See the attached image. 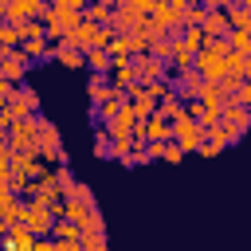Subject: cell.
<instances>
[{
	"instance_id": "6da1fadb",
	"label": "cell",
	"mask_w": 251,
	"mask_h": 251,
	"mask_svg": "<svg viewBox=\"0 0 251 251\" xmlns=\"http://www.w3.org/2000/svg\"><path fill=\"white\" fill-rule=\"evenodd\" d=\"M20 224H27L31 231H35V239H51V231H55V224H59V216L43 204V200H31V204H24V216H20Z\"/></svg>"
},
{
	"instance_id": "7a4b0ae2",
	"label": "cell",
	"mask_w": 251,
	"mask_h": 251,
	"mask_svg": "<svg viewBox=\"0 0 251 251\" xmlns=\"http://www.w3.org/2000/svg\"><path fill=\"white\" fill-rule=\"evenodd\" d=\"M35 153H39V161L51 165V169L67 165V153H63V145H59V126H55L51 118L43 122V133H39V141H35Z\"/></svg>"
},
{
	"instance_id": "3957f363",
	"label": "cell",
	"mask_w": 251,
	"mask_h": 251,
	"mask_svg": "<svg viewBox=\"0 0 251 251\" xmlns=\"http://www.w3.org/2000/svg\"><path fill=\"white\" fill-rule=\"evenodd\" d=\"M43 12H47L43 0H0V20H8V24L43 20Z\"/></svg>"
},
{
	"instance_id": "277c9868",
	"label": "cell",
	"mask_w": 251,
	"mask_h": 251,
	"mask_svg": "<svg viewBox=\"0 0 251 251\" xmlns=\"http://www.w3.org/2000/svg\"><path fill=\"white\" fill-rule=\"evenodd\" d=\"M173 141H176L184 153H200L204 141H208V129H204L200 122H192V118H180V122H173Z\"/></svg>"
},
{
	"instance_id": "5b68a950",
	"label": "cell",
	"mask_w": 251,
	"mask_h": 251,
	"mask_svg": "<svg viewBox=\"0 0 251 251\" xmlns=\"http://www.w3.org/2000/svg\"><path fill=\"white\" fill-rule=\"evenodd\" d=\"M27 67H31V59L24 55V47H0V78L20 82L27 75Z\"/></svg>"
},
{
	"instance_id": "8992f818",
	"label": "cell",
	"mask_w": 251,
	"mask_h": 251,
	"mask_svg": "<svg viewBox=\"0 0 251 251\" xmlns=\"http://www.w3.org/2000/svg\"><path fill=\"white\" fill-rule=\"evenodd\" d=\"M133 67H137V82H141V86L169 82V75H173V63H161V59H153V55H137Z\"/></svg>"
},
{
	"instance_id": "52a82bcc",
	"label": "cell",
	"mask_w": 251,
	"mask_h": 251,
	"mask_svg": "<svg viewBox=\"0 0 251 251\" xmlns=\"http://www.w3.org/2000/svg\"><path fill=\"white\" fill-rule=\"evenodd\" d=\"M8 110H12V118H16V122H27V118H35V114H39V94H35L31 86H20V98H16Z\"/></svg>"
},
{
	"instance_id": "ba28073f",
	"label": "cell",
	"mask_w": 251,
	"mask_h": 251,
	"mask_svg": "<svg viewBox=\"0 0 251 251\" xmlns=\"http://www.w3.org/2000/svg\"><path fill=\"white\" fill-rule=\"evenodd\" d=\"M224 126H227V133L239 141L247 129H251V110H243V106H235V102H227V110H224Z\"/></svg>"
},
{
	"instance_id": "9c48e42d",
	"label": "cell",
	"mask_w": 251,
	"mask_h": 251,
	"mask_svg": "<svg viewBox=\"0 0 251 251\" xmlns=\"http://www.w3.org/2000/svg\"><path fill=\"white\" fill-rule=\"evenodd\" d=\"M196 71H200L208 82H220V78L227 75V59H220V55H212V51H200V55H196Z\"/></svg>"
},
{
	"instance_id": "30bf717a",
	"label": "cell",
	"mask_w": 251,
	"mask_h": 251,
	"mask_svg": "<svg viewBox=\"0 0 251 251\" xmlns=\"http://www.w3.org/2000/svg\"><path fill=\"white\" fill-rule=\"evenodd\" d=\"M126 94H129V102H133V110H137V118H141V122H149V118L157 114V106H161V102H157V98H153L141 82H137L133 90H126Z\"/></svg>"
},
{
	"instance_id": "8fae6325",
	"label": "cell",
	"mask_w": 251,
	"mask_h": 251,
	"mask_svg": "<svg viewBox=\"0 0 251 251\" xmlns=\"http://www.w3.org/2000/svg\"><path fill=\"white\" fill-rule=\"evenodd\" d=\"M224 12H227L231 31H247V27H251V8H247L243 0H227V4H224Z\"/></svg>"
},
{
	"instance_id": "7c38bea8",
	"label": "cell",
	"mask_w": 251,
	"mask_h": 251,
	"mask_svg": "<svg viewBox=\"0 0 251 251\" xmlns=\"http://www.w3.org/2000/svg\"><path fill=\"white\" fill-rule=\"evenodd\" d=\"M86 67H90V75H114V55L106 47H90L86 51Z\"/></svg>"
},
{
	"instance_id": "4fadbf2b",
	"label": "cell",
	"mask_w": 251,
	"mask_h": 251,
	"mask_svg": "<svg viewBox=\"0 0 251 251\" xmlns=\"http://www.w3.org/2000/svg\"><path fill=\"white\" fill-rule=\"evenodd\" d=\"M110 82H114L118 90H133V86H137V67H133V59H129V63H114Z\"/></svg>"
},
{
	"instance_id": "5bb4252c",
	"label": "cell",
	"mask_w": 251,
	"mask_h": 251,
	"mask_svg": "<svg viewBox=\"0 0 251 251\" xmlns=\"http://www.w3.org/2000/svg\"><path fill=\"white\" fill-rule=\"evenodd\" d=\"M110 90H114V82H110V75H90V82H86V94H90V106H102V102L110 98Z\"/></svg>"
},
{
	"instance_id": "9a60e30c",
	"label": "cell",
	"mask_w": 251,
	"mask_h": 251,
	"mask_svg": "<svg viewBox=\"0 0 251 251\" xmlns=\"http://www.w3.org/2000/svg\"><path fill=\"white\" fill-rule=\"evenodd\" d=\"M51 59H59L63 67H86V55L78 47H71V43H55L51 47Z\"/></svg>"
},
{
	"instance_id": "2e32d148",
	"label": "cell",
	"mask_w": 251,
	"mask_h": 251,
	"mask_svg": "<svg viewBox=\"0 0 251 251\" xmlns=\"http://www.w3.org/2000/svg\"><path fill=\"white\" fill-rule=\"evenodd\" d=\"M51 47H55V43H51L47 35H39V39H27V43H24V55H27L31 63H43V59H51Z\"/></svg>"
},
{
	"instance_id": "e0dca14e",
	"label": "cell",
	"mask_w": 251,
	"mask_h": 251,
	"mask_svg": "<svg viewBox=\"0 0 251 251\" xmlns=\"http://www.w3.org/2000/svg\"><path fill=\"white\" fill-rule=\"evenodd\" d=\"M157 114H161L165 122H180V118H184V98H180V94L173 90V94H169V98H165V102L157 106Z\"/></svg>"
},
{
	"instance_id": "ac0fdd59",
	"label": "cell",
	"mask_w": 251,
	"mask_h": 251,
	"mask_svg": "<svg viewBox=\"0 0 251 251\" xmlns=\"http://www.w3.org/2000/svg\"><path fill=\"white\" fill-rule=\"evenodd\" d=\"M90 208H94V204L67 200V208H63V220H67V224H75V227H82V224H86V216H90Z\"/></svg>"
},
{
	"instance_id": "d6986e66",
	"label": "cell",
	"mask_w": 251,
	"mask_h": 251,
	"mask_svg": "<svg viewBox=\"0 0 251 251\" xmlns=\"http://www.w3.org/2000/svg\"><path fill=\"white\" fill-rule=\"evenodd\" d=\"M149 141H173V122H165L161 114L149 118Z\"/></svg>"
},
{
	"instance_id": "ffe728a7",
	"label": "cell",
	"mask_w": 251,
	"mask_h": 251,
	"mask_svg": "<svg viewBox=\"0 0 251 251\" xmlns=\"http://www.w3.org/2000/svg\"><path fill=\"white\" fill-rule=\"evenodd\" d=\"M51 239H59V243H82V227H75V224L59 220V224H55V231H51Z\"/></svg>"
},
{
	"instance_id": "44dd1931",
	"label": "cell",
	"mask_w": 251,
	"mask_h": 251,
	"mask_svg": "<svg viewBox=\"0 0 251 251\" xmlns=\"http://www.w3.org/2000/svg\"><path fill=\"white\" fill-rule=\"evenodd\" d=\"M110 149H114L110 129H106V126H94V157H110Z\"/></svg>"
},
{
	"instance_id": "7402d4cb",
	"label": "cell",
	"mask_w": 251,
	"mask_h": 251,
	"mask_svg": "<svg viewBox=\"0 0 251 251\" xmlns=\"http://www.w3.org/2000/svg\"><path fill=\"white\" fill-rule=\"evenodd\" d=\"M231 141H235V137H231V133H227V126H224V122H220V126H212V129H208V145H216V149H220V153H224V149H227V145H231Z\"/></svg>"
},
{
	"instance_id": "603a6c76",
	"label": "cell",
	"mask_w": 251,
	"mask_h": 251,
	"mask_svg": "<svg viewBox=\"0 0 251 251\" xmlns=\"http://www.w3.org/2000/svg\"><path fill=\"white\" fill-rule=\"evenodd\" d=\"M227 75H239V78H251V59L247 55H227Z\"/></svg>"
},
{
	"instance_id": "cb8c5ba5",
	"label": "cell",
	"mask_w": 251,
	"mask_h": 251,
	"mask_svg": "<svg viewBox=\"0 0 251 251\" xmlns=\"http://www.w3.org/2000/svg\"><path fill=\"white\" fill-rule=\"evenodd\" d=\"M227 43H231V51H235V55H247V59H251V31H231V35H227Z\"/></svg>"
},
{
	"instance_id": "d4e9b609",
	"label": "cell",
	"mask_w": 251,
	"mask_h": 251,
	"mask_svg": "<svg viewBox=\"0 0 251 251\" xmlns=\"http://www.w3.org/2000/svg\"><path fill=\"white\" fill-rule=\"evenodd\" d=\"M204 20H208V8H204V4H188L184 27H204Z\"/></svg>"
},
{
	"instance_id": "484cf974",
	"label": "cell",
	"mask_w": 251,
	"mask_h": 251,
	"mask_svg": "<svg viewBox=\"0 0 251 251\" xmlns=\"http://www.w3.org/2000/svg\"><path fill=\"white\" fill-rule=\"evenodd\" d=\"M184 43H188V47H192V51L200 55V51H204V43H208L204 27H184Z\"/></svg>"
},
{
	"instance_id": "4316f807",
	"label": "cell",
	"mask_w": 251,
	"mask_h": 251,
	"mask_svg": "<svg viewBox=\"0 0 251 251\" xmlns=\"http://www.w3.org/2000/svg\"><path fill=\"white\" fill-rule=\"evenodd\" d=\"M55 180H59L63 196H71V192H75V184H78V180H75V173H71L67 165H59V169H55Z\"/></svg>"
},
{
	"instance_id": "83f0119b",
	"label": "cell",
	"mask_w": 251,
	"mask_h": 251,
	"mask_svg": "<svg viewBox=\"0 0 251 251\" xmlns=\"http://www.w3.org/2000/svg\"><path fill=\"white\" fill-rule=\"evenodd\" d=\"M149 55L161 59V63H173V39H153V51Z\"/></svg>"
},
{
	"instance_id": "f1b7e54d",
	"label": "cell",
	"mask_w": 251,
	"mask_h": 251,
	"mask_svg": "<svg viewBox=\"0 0 251 251\" xmlns=\"http://www.w3.org/2000/svg\"><path fill=\"white\" fill-rule=\"evenodd\" d=\"M204 51H212V55L227 59V55H231V43H227V39H208V43H204Z\"/></svg>"
},
{
	"instance_id": "f546056e",
	"label": "cell",
	"mask_w": 251,
	"mask_h": 251,
	"mask_svg": "<svg viewBox=\"0 0 251 251\" xmlns=\"http://www.w3.org/2000/svg\"><path fill=\"white\" fill-rule=\"evenodd\" d=\"M67 200H82V204H94V192H90V184H82V180H78V184H75V192H71Z\"/></svg>"
},
{
	"instance_id": "4dcf8cb0",
	"label": "cell",
	"mask_w": 251,
	"mask_h": 251,
	"mask_svg": "<svg viewBox=\"0 0 251 251\" xmlns=\"http://www.w3.org/2000/svg\"><path fill=\"white\" fill-rule=\"evenodd\" d=\"M184 157H188V153H184L176 141H165V161H173V165H176V161H184Z\"/></svg>"
},
{
	"instance_id": "1f68e13d",
	"label": "cell",
	"mask_w": 251,
	"mask_h": 251,
	"mask_svg": "<svg viewBox=\"0 0 251 251\" xmlns=\"http://www.w3.org/2000/svg\"><path fill=\"white\" fill-rule=\"evenodd\" d=\"M82 251H106V235H82Z\"/></svg>"
},
{
	"instance_id": "d6a6232c",
	"label": "cell",
	"mask_w": 251,
	"mask_h": 251,
	"mask_svg": "<svg viewBox=\"0 0 251 251\" xmlns=\"http://www.w3.org/2000/svg\"><path fill=\"white\" fill-rule=\"evenodd\" d=\"M145 157H149V161H157V157L165 161V141H149V145H145Z\"/></svg>"
},
{
	"instance_id": "836d02e7",
	"label": "cell",
	"mask_w": 251,
	"mask_h": 251,
	"mask_svg": "<svg viewBox=\"0 0 251 251\" xmlns=\"http://www.w3.org/2000/svg\"><path fill=\"white\" fill-rule=\"evenodd\" d=\"M231 102H235V106H243V110H251V82H243V90H239Z\"/></svg>"
},
{
	"instance_id": "e575fe53",
	"label": "cell",
	"mask_w": 251,
	"mask_h": 251,
	"mask_svg": "<svg viewBox=\"0 0 251 251\" xmlns=\"http://www.w3.org/2000/svg\"><path fill=\"white\" fill-rule=\"evenodd\" d=\"M35 251H59L55 239H35Z\"/></svg>"
},
{
	"instance_id": "d590c367",
	"label": "cell",
	"mask_w": 251,
	"mask_h": 251,
	"mask_svg": "<svg viewBox=\"0 0 251 251\" xmlns=\"http://www.w3.org/2000/svg\"><path fill=\"white\" fill-rule=\"evenodd\" d=\"M247 82H251V78H247Z\"/></svg>"
}]
</instances>
